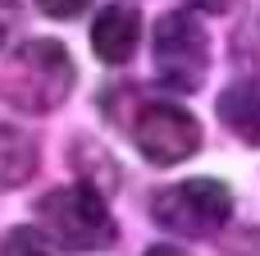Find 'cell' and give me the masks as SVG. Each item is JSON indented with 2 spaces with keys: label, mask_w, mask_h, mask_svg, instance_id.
Instances as JSON below:
<instances>
[{
  "label": "cell",
  "mask_w": 260,
  "mask_h": 256,
  "mask_svg": "<svg viewBox=\"0 0 260 256\" xmlns=\"http://www.w3.org/2000/svg\"><path fill=\"white\" fill-rule=\"evenodd\" d=\"M87 5H91V0H37V9L50 14V18H78Z\"/></svg>",
  "instance_id": "obj_10"
},
{
  "label": "cell",
  "mask_w": 260,
  "mask_h": 256,
  "mask_svg": "<svg viewBox=\"0 0 260 256\" xmlns=\"http://www.w3.org/2000/svg\"><path fill=\"white\" fill-rule=\"evenodd\" d=\"M142 41V18L133 5H105L101 18L91 23V46L105 64H128Z\"/></svg>",
  "instance_id": "obj_6"
},
{
  "label": "cell",
  "mask_w": 260,
  "mask_h": 256,
  "mask_svg": "<svg viewBox=\"0 0 260 256\" xmlns=\"http://www.w3.org/2000/svg\"><path fill=\"white\" fill-rule=\"evenodd\" d=\"M219 119L238 142L260 147V78H242L229 92H219Z\"/></svg>",
  "instance_id": "obj_7"
},
{
  "label": "cell",
  "mask_w": 260,
  "mask_h": 256,
  "mask_svg": "<svg viewBox=\"0 0 260 256\" xmlns=\"http://www.w3.org/2000/svg\"><path fill=\"white\" fill-rule=\"evenodd\" d=\"M37 220H41L46 238L64 252H105L114 243V215L101 202V192L87 183L46 192L37 202Z\"/></svg>",
  "instance_id": "obj_2"
},
{
  "label": "cell",
  "mask_w": 260,
  "mask_h": 256,
  "mask_svg": "<svg viewBox=\"0 0 260 256\" xmlns=\"http://www.w3.org/2000/svg\"><path fill=\"white\" fill-rule=\"evenodd\" d=\"M5 256H55V243H50L41 229L23 224V229H14V234L5 238Z\"/></svg>",
  "instance_id": "obj_9"
},
{
  "label": "cell",
  "mask_w": 260,
  "mask_h": 256,
  "mask_svg": "<svg viewBox=\"0 0 260 256\" xmlns=\"http://www.w3.org/2000/svg\"><path fill=\"white\" fill-rule=\"evenodd\" d=\"M32 174H37V147H32V137L0 124V192L5 188H23Z\"/></svg>",
  "instance_id": "obj_8"
},
{
  "label": "cell",
  "mask_w": 260,
  "mask_h": 256,
  "mask_svg": "<svg viewBox=\"0 0 260 256\" xmlns=\"http://www.w3.org/2000/svg\"><path fill=\"white\" fill-rule=\"evenodd\" d=\"M133 147L151 165H178L201 147V124L169 101H146L133 119Z\"/></svg>",
  "instance_id": "obj_5"
},
{
  "label": "cell",
  "mask_w": 260,
  "mask_h": 256,
  "mask_svg": "<svg viewBox=\"0 0 260 256\" xmlns=\"http://www.w3.org/2000/svg\"><path fill=\"white\" fill-rule=\"evenodd\" d=\"M155 224L174 238H206L215 229L229 224L233 215V192L219 183V179H187V183H174L155 197L151 206Z\"/></svg>",
  "instance_id": "obj_3"
},
{
  "label": "cell",
  "mask_w": 260,
  "mask_h": 256,
  "mask_svg": "<svg viewBox=\"0 0 260 256\" xmlns=\"http://www.w3.org/2000/svg\"><path fill=\"white\" fill-rule=\"evenodd\" d=\"M69 87H73V60L59 41H23L0 78V96L27 115L55 110L69 96Z\"/></svg>",
  "instance_id": "obj_1"
},
{
  "label": "cell",
  "mask_w": 260,
  "mask_h": 256,
  "mask_svg": "<svg viewBox=\"0 0 260 256\" xmlns=\"http://www.w3.org/2000/svg\"><path fill=\"white\" fill-rule=\"evenodd\" d=\"M155 73H160V82L165 87H174V92H197L201 82H206V69H210V37H206V27L192 18V14H183V9H174V14H165L160 23H155Z\"/></svg>",
  "instance_id": "obj_4"
},
{
  "label": "cell",
  "mask_w": 260,
  "mask_h": 256,
  "mask_svg": "<svg viewBox=\"0 0 260 256\" xmlns=\"http://www.w3.org/2000/svg\"><path fill=\"white\" fill-rule=\"evenodd\" d=\"M192 9H201V14H229L238 0H187Z\"/></svg>",
  "instance_id": "obj_11"
},
{
  "label": "cell",
  "mask_w": 260,
  "mask_h": 256,
  "mask_svg": "<svg viewBox=\"0 0 260 256\" xmlns=\"http://www.w3.org/2000/svg\"><path fill=\"white\" fill-rule=\"evenodd\" d=\"M146 256H187V252H178V247H151Z\"/></svg>",
  "instance_id": "obj_12"
},
{
  "label": "cell",
  "mask_w": 260,
  "mask_h": 256,
  "mask_svg": "<svg viewBox=\"0 0 260 256\" xmlns=\"http://www.w3.org/2000/svg\"><path fill=\"white\" fill-rule=\"evenodd\" d=\"M0 5H9V0H0Z\"/></svg>",
  "instance_id": "obj_14"
},
{
  "label": "cell",
  "mask_w": 260,
  "mask_h": 256,
  "mask_svg": "<svg viewBox=\"0 0 260 256\" xmlns=\"http://www.w3.org/2000/svg\"><path fill=\"white\" fill-rule=\"evenodd\" d=\"M0 46H5V23H0Z\"/></svg>",
  "instance_id": "obj_13"
}]
</instances>
